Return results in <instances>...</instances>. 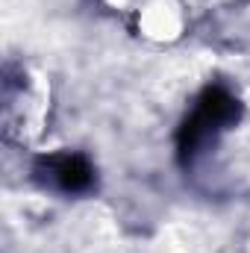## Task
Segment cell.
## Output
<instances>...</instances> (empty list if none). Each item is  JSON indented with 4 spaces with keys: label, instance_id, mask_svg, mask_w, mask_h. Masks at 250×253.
Returning a JSON list of instances; mask_svg holds the SVG:
<instances>
[{
    "label": "cell",
    "instance_id": "cell-1",
    "mask_svg": "<svg viewBox=\"0 0 250 253\" xmlns=\"http://www.w3.org/2000/svg\"><path fill=\"white\" fill-rule=\"evenodd\" d=\"M44 112H47V88H44L42 77H36L24 65L15 74L6 71V83H3V129H6V135L21 144L33 141L42 132Z\"/></svg>",
    "mask_w": 250,
    "mask_h": 253
},
{
    "label": "cell",
    "instance_id": "cell-2",
    "mask_svg": "<svg viewBox=\"0 0 250 253\" xmlns=\"http://www.w3.org/2000/svg\"><path fill=\"white\" fill-rule=\"evenodd\" d=\"M141 27L153 39H171L180 33V12L165 3H150L141 15Z\"/></svg>",
    "mask_w": 250,
    "mask_h": 253
}]
</instances>
